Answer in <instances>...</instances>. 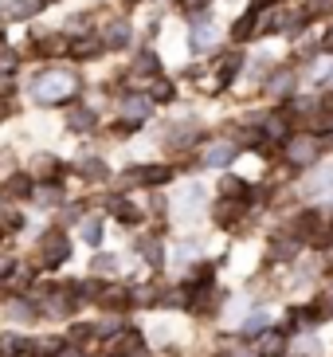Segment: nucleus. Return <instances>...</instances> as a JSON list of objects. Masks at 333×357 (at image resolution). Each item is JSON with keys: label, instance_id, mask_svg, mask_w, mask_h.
I'll list each match as a JSON object with an SVG mask.
<instances>
[{"label": "nucleus", "instance_id": "nucleus-43", "mask_svg": "<svg viewBox=\"0 0 333 357\" xmlns=\"http://www.w3.org/2000/svg\"><path fill=\"white\" fill-rule=\"evenodd\" d=\"M188 8H196V12H204V8H208V0H188Z\"/></svg>", "mask_w": 333, "mask_h": 357}, {"label": "nucleus", "instance_id": "nucleus-17", "mask_svg": "<svg viewBox=\"0 0 333 357\" xmlns=\"http://www.w3.org/2000/svg\"><path fill=\"white\" fill-rule=\"evenodd\" d=\"M204 287H212V267L208 263H196V267L188 271V279H185V291L192 294V291H204Z\"/></svg>", "mask_w": 333, "mask_h": 357}, {"label": "nucleus", "instance_id": "nucleus-42", "mask_svg": "<svg viewBox=\"0 0 333 357\" xmlns=\"http://www.w3.org/2000/svg\"><path fill=\"white\" fill-rule=\"evenodd\" d=\"M271 4H279V0H251V8L263 12V8H271Z\"/></svg>", "mask_w": 333, "mask_h": 357}, {"label": "nucleus", "instance_id": "nucleus-36", "mask_svg": "<svg viewBox=\"0 0 333 357\" xmlns=\"http://www.w3.org/2000/svg\"><path fill=\"white\" fill-rule=\"evenodd\" d=\"M313 306H318V318H333V291L322 294V298H318Z\"/></svg>", "mask_w": 333, "mask_h": 357}, {"label": "nucleus", "instance_id": "nucleus-5", "mask_svg": "<svg viewBox=\"0 0 333 357\" xmlns=\"http://www.w3.org/2000/svg\"><path fill=\"white\" fill-rule=\"evenodd\" d=\"M173 177V169L169 165H141L134 173H125V185H137V189H153V185H165Z\"/></svg>", "mask_w": 333, "mask_h": 357}, {"label": "nucleus", "instance_id": "nucleus-18", "mask_svg": "<svg viewBox=\"0 0 333 357\" xmlns=\"http://www.w3.org/2000/svg\"><path fill=\"white\" fill-rule=\"evenodd\" d=\"M219 197H231V200H251V189H247V181H240V177H224L219 181Z\"/></svg>", "mask_w": 333, "mask_h": 357}, {"label": "nucleus", "instance_id": "nucleus-25", "mask_svg": "<svg viewBox=\"0 0 333 357\" xmlns=\"http://www.w3.org/2000/svg\"><path fill=\"white\" fill-rule=\"evenodd\" d=\"M79 173H83L86 181H102V177H106V165H102V161H94V158H83Z\"/></svg>", "mask_w": 333, "mask_h": 357}, {"label": "nucleus", "instance_id": "nucleus-38", "mask_svg": "<svg viewBox=\"0 0 333 357\" xmlns=\"http://www.w3.org/2000/svg\"><path fill=\"white\" fill-rule=\"evenodd\" d=\"M16 67V52L12 47H0V71H12Z\"/></svg>", "mask_w": 333, "mask_h": 357}, {"label": "nucleus", "instance_id": "nucleus-15", "mask_svg": "<svg viewBox=\"0 0 333 357\" xmlns=\"http://www.w3.org/2000/svg\"><path fill=\"white\" fill-rule=\"evenodd\" d=\"M255 28H259V12L251 8V12H243L240 20L231 24V40H235V43L251 40V36H255Z\"/></svg>", "mask_w": 333, "mask_h": 357}, {"label": "nucleus", "instance_id": "nucleus-16", "mask_svg": "<svg viewBox=\"0 0 333 357\" xmlns=\"http://www.w3.org/2000/svg\"><path fill=\"white\" fill-rule=\"evenodd\" d=\"M98 52H102V40H98V36H91V40H71V43H67V55H71V59H94Z\"/></svg>", "mask_w": 333, "mask_h": 357}, {"label": "nucleus", "instance_id": "nucleus-37", "mask_svg": "<svg viewBox=\"0 0 333 357\" xmlns=\"http://www.w3.org/2000/svg\"><path fill=\"white\" fill-rule=\"evenodd\" d=\"M16 346H20V337H16V334H4V330H0V354H16Z\"/></svg>", "mask_w": 333, "mask_h": 357}, {"label": "nucleus", "instance_id": "nucleus-33", "mask_svg": "<svg viewBox=\"0 0 333 357\" xmlns=\"http://www.w3.org/2000/svg\"><path fill=\"white\" fill-rule=\"evenodd\" d=\"M8 314H12V322H28V318H36V310L28 303H8Z\"/></svg>", "mask_w": 333, "mask_h": 357}, {"label": "nucleus", "instance_id": "nucleus-11", "mask_svg": "<svg viewBox=\"0 0 333 357\" xmlns=\"http://www.w3.org/2000/svg\"><path fill=\"white\" fill-rule=\"evenodd\" d=\"M94 303L106 306V310H125V306H130V291H125V287H106L102 283V291L94 294Z\"/></svg>", "mask_w": 333, "mask_h": 357}, {"label": "nucleus", "instance_id": "nucleus-39", "mask_svg": "<svg viewBox=\"0 0 333 357\" xmlns=\"http://www.w3.org/2000/svg\"><path fill=\"white\" fill-rule=\"evenodd\" d=\"M291 252H294V240H291V243H282V240H279V243L271 248V255H274V259H291Z\"/></svg>", "mask_w": 333, "mask_h": 357}, {"label": "nucleus", "instance_id": "nucleus-45", "mask_svg": "<svg viewBox=\"0 0 333 357\" xmlns=\"http://www.w3.org/2000/svg\"><path fill=\"white\" fill-rule=\"evenodd\" d=\"M0 216H4V192H0Z\"/></svg>", "mask_w": 333, "mask_h": 357}, {"label": "nucleus", "instance_id": "nucleus-32", "mask_svg": "<svg viewBox=\"0 0 333 357\" xmlns=\"http://www.w3.org/2000/svg\"><path fill=\"white\" fill-rule=\"evenodd\" d=\"M83 240L91 243V248H98V243H102V224H98V220H86V228H83Z\"/></svg>", "mask_w": 333, "mask_h": 357}, {"label": "nucleus", "instance_id": "nucleus-14", "mask_svg": "<svg viewBox=\"0 0 333 357\" xmlns=\"http://www.w3.org/2000/svg\"><path fill=\"white\" fill-rule=\"evenodd\" d=\"M149 110H153V102H149L146 95H130V98L122 102L125 122H141V118H149Z\"/></svg>", "mask_w": 333, "mask_h": 357}, {"label": "nucleus", "instance_id": "nucleus-3", "mask_svg": "<svg viewBox=\"0 0 333 357\" xmlns=\"http://www.w3.org/2000/svg\"><path fill=\"white\" fill-rule=\"evenodd\" d=\"M291 236H294V240H306V243H318V240L325 243L333 236V228H325V220H322V212H318V208H306V212L294 216Z\"/></svg>", "mask_w": 333, "mask_h": 357}, {"label": "nucleus", "instance_id": "nucleus-41", "mask_svg": "<svg viewBox=\"0 0 333 357\" xmlns=\"http://www.w3.org/2000/svg\"><path fill=\"white\" fill-rule=\"evenodd\" d=\"M12 267H16V259H12V255H0V275H8Z\"/></svg>", "mask_w": 333, "mask_h": 357}, {"label": "nucleus", "instance_id": "nucleus-12", "mask_svg": "<svg viewBox=\"0 0 333 357\" xmlns=\"http://www.w3.org/2000/svg\"><path fill=\"white\" fill-rule=\"evenodd\" d=\"M282 354H286V334L282 330H263L259 357H282Z\"/></svg>", "mask_w": 333, "mask_h": 357}, {"label": "nucleus", "instance_id": "nucleus-24", "mask_svg": "<svg viewBox=\"0 0 333 357\" xmlns=\"http://www.w3.org/2000/svg\"><path fill=\"white\" fill-rule=\"evenodd\" d=\"M40 8H43V0H12L8 16H16V20H28L31 12H40Z\"/></svg>", "mask_w": 333, "mask_h": 357}, {"label": "nucleus", "instance_id": "nucleus-23", "mask_svg": "<svg viewBox=\"0 0 333 357\" xmlns=\"http://www.w3.org/2000/svg\"><path fill=\"white\" fill-rule=\"evenodd\" d=\"M36 173H40V177H52V181H55V177L63 173V165L52 158V153H40V158H36Z\"/></svg>", "mask_w": 333, "mask_h": 357}, {"label": "nucleus", "instance_id": "nucleus-6", "mask_svg": "<svg viewBox=\"0 0 333 357\" xmlns=\"http://www.w3.org/2000/svg\"><path fill=\"white\" fill-rule=\"evenodd\" d=\"M219 303H224V291H219V287H204V291H192V294H188V310H196L200 318L216 314Z\"/></svg>", "mask_w": 333, "mask_h": 357}, {"label": "nucleus", "instance_id": "nucleus-1", "mask_svg": "<svg viewBox=\"0 0 333 357\" xmlns=\"http://www.w3.org/2000/svg\"><path fill=\"white\" fill-rule=\"evenodd\" d=\"M71 91H75V79L67 71H47V75H40V79L31 83V98H36V102H43V106L63 102Z\"/></svg>", "mask_w": 333, "mask_h": 357}, {"label": "nucleus", "instance_id": "nucleus-2", "mask_svg": "<svg viewBox=\"0 0 333 357\" xmlns=\"http://www.w3.org/2000/svg\"><path fill=\"white\" fill-rule=\"evenodd\" d=\"M71 259V236L67 228H47L40 236V267H59Z\"/></svg>", "mask_w": 333, "mask_h": 357}, {"label": "nucleus", "instance_id": "nucleus-19", "mask_svg": "<svg viewBox=\"0 0 333 357\" xmlns=\"http://www.w3.org/2000/svg\"><path fill=\"white\" fill-rule=\"evenodd\" d=\"M137 252L146 255V263H153V267L165 263V252H161V240H157V236H141V240H137Z\"/></svg>", "mask_w": 333, "mask_h": 357}, {"label": "nucleus", "instance_id": "nucleus-30", "mask_svg": "<svg viewBox=\"0 0 333 357\" xmlns=\"http://www.w3.org/2000/svg\"><path fill=\"white\" fill-rule=\"evenodd\" d=\"M263 330H271V322H267V314H251L247 322H243V337H251V334H263Z\"/></svg>", "mask_w": 333, "mask_h": 357}, {"label": "nucleus", "instance_id": "nucleus-4", "mask_svg": "<svg viewBox=\"0 0 333 357\" xmlns=\"http://www.w3.org/2000/svg\"><path fill=\"white\" fill-rule=\"evenodd\" d=\"M243 212H247V200H231V197H219L216 204H212V220H216L219 228H235V224L243 220Z\"/></svg>", "mask_w": 333, "mask_h": 357}, {"label": "nucleus", "instance_id": "nucleus-46", "mask_svg": "<svg viewBox=\"0 0 333 357\" xmlns=\"http://www.w3.org/2000/svg\"><path fill=\"white\" fill-rule=\"evenodd\" d=\"M125 4H137V0H125Z\"/></svg>", "mask_w": 333, "mask_h": 357}, {"label": "nucleus", "instance_id": "nucleus-34", "mask_svg": "<svg viewBox=\"0 0 333 357\" xmlns=\"http://www.w3.org/2000/svg\"><path fill=\"white\" fill-rule=\"evenodd\" d=\"M137 75H157V55H153V52H141V55H137Z\"/></svg>", "mask_w": 333, "mask_h": 357}, {"label": "nucleus", "instance_id": "nucleus-10", "mask_svg": "<svg viewBox=\"0 0 333 357\" xmlns=\"http://www.w3.org/2000/svg\"><path fill=\"white\" fill-rule=\"evenodd\" d=\"M231 158H235V142H216V146L204 149V161L200 165H212V169H228Z\"/></svg>", "mask_w": 333, "mask_h": 357}, {"label": "nucleus", "instance_id": "nucleus-28", "mask_svg": "<svg viewBox=\"0 0 333 357\" xmlns=\"http://www.w3.org/2000/svg\"><path fill=\"white\" fill-rule=\"evenodd\" d=\"M286 130H291V118H286V114H271V118H267V134H271V137H286Z\"/></svg>", "mask_w": 333, "mask_h": 357}, {"label": "nucleus", "instance_id": "nucleus-7", "mask_svg": "<svg viewBox=\"0 0 333 357\" xmlns=\"http://www.w3.org/2000/svg\"><path fill=\"white\" fill-rule=\"evenodd\" d=\"M286 158H291L294 165H313V161H318V137L306 134V137L286 142Z\"/></svg>", "mask_w": 333, "mask_h": 357}, {"label": "nucleus", "instance_id": "nucleus-29", "mask_svg": "<svg viewBox=\"0 0 333 357\" xmlns=\"http://www.w3.org/2000/svg\"><path fill=\"white\" fill-rule=\"evenodd\" d=\"M157 294H161V291H153V287H137V291H130V303H137V306H153V303H157Z\"/></svg>", "mask_w": 333, "mask_h": 357}, {"label": "nucleus", "instance_id": "nucleus-35", "mask_svg": "<svg viewBox=\"0 0 333 357\" xmlns=\"http://www.w3.org/2000/svg\"><path fill=\"white\" fill-rule=\"evenodd\" d=\"M36 197V204H43V208H55L59 204V189H40V192H31Z\"/></svg>", "mask_w": 333, "mask_h": 357}, {"label": "nucleus", "instance_id": "nucleus-44", "mask_svg": "<svg viewBox=\"0 0 333 357\" xmlns=\"http://www.w3.org/2000/svg\"><path fill=\"white\" fill-rule=\"evenodd\" d=\"M325 263H330V267H333V248H330V252H325Z\"/></svg>", "mask_w": 333, "mask_h": 357}, {"label": "nucleus", "instance_id": "nucleus-20", "mask_svg": "<svg viewBox=\"0 0 333 357\" xmlns=\"http://www.w3.org/2000/svg\"><path fill=\"white\" fill-rule=\"evenodd\" d=\"M110 212H114L118 220L125 224V228H130V224H137L141 220V212L134 208V204H130V200H110Z\"/></svg>", "mask_w": 333, "mask_h": 357}, {"label": "nucleus", "instance_id": "nucleus-47", "mask_svg": "<svg viewBox=\"0 0 333 357\" xmlns=\"http://www.w3.org/2000/svg\"><path fill=\"white\" fill-rule=\"evenodd\" d=\"M330 83H333V71H330Z\"/></svg>", "mask_w": 333, "mask_h": 357}, {"label": "nucleus", "instance_id": "nucleus-26", "mask_svg": "<svg viewBox=\"0 0 333 357\" xmlns=\"http://www.w3.org/2000/svg\"><path fill=\"white\" fill-rule=\"evenodd\" d=\"M291 86H294V75L291 71H279L271 79V91H267V95H291Z\"/></svg>", "mask_w": 333, "mask_h": 357}, {"label": "nucleus", "instance_id": "nucleus-9", "mask_svg": "<svg viewBox=\"0 0 333 357\" xmlns=\"http://www.w3.org/2000/svg\"><path fill=\"white\" fill-rule=\"evenodd\" d=\"M67 130H75V134H91V130H98V114L86 110V106H71V110H67Z\"/></svg>", "mask_w": 333, "mask_h": 357}, {"label": "nucleus", "instance_id": "nucleus-27", "mask_svg": "<svg viewBox=\"0 0 333 357\" xmlns=\"http://www.w3.org/2000/svg\"><path fill=\"white\" fill-rule=\"evenodd\" d=\"M149 102H173V83L169 79H157L153 91H149Z\"/></svg>", "mask_w": 333, "mask_h": 357}, {"label": "nucleus", "instance_id": "nucleus-31", "mask_svg": "<svg viewBox=\"0 0 333 357\" xmlns=\"http://www.w3.org/2000/svg\"><path fill=\"white\" fill-rule=\"evenodd\" d=\"M94 271H102V275H114V271H118V255H110V252L94 255Z\"/></svg>", "mask_w": 333, "mask_h": 357}, {"label": "nucleus", "instance_id": "nucleus-22", "mask_svg": "<svg viewBox=\"0 0 333 357\" xmlns=\"http://www.w3.org/2000/svg\"><path fill=\"white\" fill-rule=\"evenodd\" d=\"M306 126H310V134L318 137V134H333V114L330 110H322V114H310V122H306Z\"/></svg>", "mask_w": 333, "mask_h": 357}, {"label": "nucleus", "instance_id": "nucleus-8", "mask_svg": "<svg viewBox=\"0 0 333 357\" xmlns=\"http://www.w3.org/2000/svg\"><path fill=\"white\" fill-rule=\"evenodd\" d=\"M212 43H216V24H212L204 12H196V20H192V47L204 52V47H212Z\"/></svg>", "mask_w": 333, "mask_h": 357}, {"label": "nucleus", "instance_id": "nucleus-21", "mask_svg": "<svg viewBox=\"0 0 333 357\" xmlns=\"http://www.w3.org/2000/svg\"><path fill=\"white\" fill-rule=\"evenodd\" d=\"M125 43H130V28H125L122 20H118V24H110V28H106L102 47H125Z\"/></svg>", "mask_w": 333, "mask_h": 357}, {"label": "nucleus", "instance_id": "nucleus-13", "mask_svg": "<svg viewBox=\"0 0 333 357\" xmlns=\"http://www.w3.org/2000/svg\"><path fill=\"white\" fill-rule=\"evenodd\" d=\"M4 192L16 197V200L31 197V192H36V177H31V173H12V177L4 181Z\"/></svg>", "mask_w": 333, "mask_h": 357}, {"label": "nucleus", "instance_id": "nucleus-40", "mask_svg": "<svg viewBox=\"0 0 333 357\" xmlns=\"http://www.w3.org/2000/svg\"><path fill=\"white\" fill-rule=\"evenodd\" d=\"M318 185H322L325 192H333V169H325L322 177H318Z\"/></svg>", "mask_w": 333, "mask_h": 357}]
</instances>
